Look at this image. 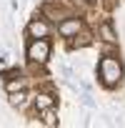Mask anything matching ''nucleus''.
Wrapping results in <instances>:
<instances>
[{
    "mask_svg": "<svg viewBox=\"0 0 125 128\" xmlns=\"http://www.w3.org/2000/svg\"><path fill=\"white\" fill-rule=\"evenodd\" d=\"M28 33H30V38H48L50 35V28H48V23H43V20H33L30 25H28Z\"/></svg>",
    "mask_w": 125,
    "mask_h": 128,
    "instance_id": "20e7f679",
    "label": "nucleus"
},
{
    "mask_svg": "<svg viewBox=\"0 0 125 128\" xmlns=\"http://www.w3.org/2000/svg\"><path fill=\"white\" fill-rule=\"evenodd\" d=\"M98 30H100L103 40H108V43H115V40H118V35L113 33V25H110V23H103V25H100Z\"/></svg>",
    "mask_w": 125,
    "mask_h": 128,
    "instance_id": "39448f33",
    "label": "nucleus"
},
{
    "mask_svg": "<svg viewBox=\"0 0 125 128\" xmlns=\"http://www.w3.org/2000/svg\"><path fill=\"white\" fill-rule=\"evenodd\" d=\"M35 106H38V110H45V108H53V98H50V96H45V93H40V96L35 98Z\"/></svg>",
    "mask_w": 125,
    "mask_h": 128,
    "instance_id": "423d86ee",
    "label": "nucleus"
},
{
    "mask_svg": "<svg viewBox=\"0 0 125 128\" xmlns=\"http://www.w3.org/2000/svg\"><path fill=\"white\" fill-rule=\"evenodd\" d=\"M40 113H43V123H45V126H55V123H58L53 108H45V110H40Z\"/></svg>",
    "mask_w": 125,
    "mask_h": 128,
    "instance_id": "0eeeda50",
    "label": "nucleus"
},
{
    "mask_svg": "<svg viewBox=\"0 0 125 128\" xmlns=\"http://www.w3.org/2000/svg\"><path fill=\"white\" fill-rule=\"evenodd\" d=\"M98 76H100V83H103V86H108V88L118 86L120 78H123V66H120V60L105 55V58L98 63Z\"/></svg>",
    "mask_w": 125,
    "mask_h": 128,
    "instance_id": "f257e3e1",
    "label": "nucleus"
},
{
    "mask_svg": "<svg viewBox=\"0 0 125 128\" xmlns=\"http://www.w3.org/2000/svg\"><path fill=\"white\" fill-rule=\"evenodd\" d=\"M88 43H90V35H80V40H75L73 45H75V48H83V45H88Z\"/></svg>",
    "mask_w": 125,
    "mask_h": 128,
    "instance_id": "1a4fd4ad",
    "label": "nucleus"
},
{
    "mask_svg": "<svg viewBox=\"0 0 125 128\" xmlns=\"http://www.w3.org/2000/svg\"><path fill=\"white\" fill-rule=\"evenodd\" d=\"M83 30V23L78 20V18H70V20H62L60 25H58V33L62 35V38H73V35H78Z\"/></svg>",
    "mask_w": 125,
    "mask_h": 128,
    "instance_id": "7ed1b4c3",
    "label": "nucleus"
},
{
    "mask_svg": "<svg viewBox=\"0 0 125 128\" xmlns=\"http://www.w3.org/2000/svg\"><path fill=\"white\" fill-rule=\"evenodd\" d=\"M80 100H83V103H85V106H88V108H93V106H95V103H93V98H90V96H80Z\"/></svg>",
    "mask_w": 125,
    "mask_h": 128,
    "instance_id": "9b49d317",
    "label": "nucleus"
},
{
    "mask_svg": "<svg viewBox=\"0 0 125 128\" xmlns=\"http://www.w3.org/2000/svg\"><path fill=\"white\" fill-rule=\"evenodd\" d=\"M25 93H10V106H15V108H23L25 106Z\"/></svg>",
    "mask_w": 125,
    "mask_h": 128,
    "instance_id": "6e6552de",
    "label": "nucleus"
},
{
    "mask_svg": "<svg viewBox=\"0 0 125 128\" xmlns=\"http://www.w3.org/2000/svg\"><path fill=\"white\" fill-rule=\"evenodd\" d=\"M48 55H50V43H48L45 38H35V40L28 45V58H30L33 63H45Z\"/></svg>",
    "mask_w": 125,
    "mask_h": 128,
    "instance_id": "f03ea898",
    "label": "nucleus"
},
{
    "mask_svg": "<svg viewBox=\"0 0 125 128\" xmlns=\"http://www.w3.org/2000/svg\"><path fill=\"white\" fill-rule=\"evenodd\" d=\"M20 88H23V80H18V83L10 80V83H8V90H10V93H15V90H20Z\"/></svg>",
    "mask_w": 125,
    "mask_h": 128,
    "instance_id": "9d476101",
    "label": "nucleus"
}]
</instances>
